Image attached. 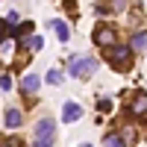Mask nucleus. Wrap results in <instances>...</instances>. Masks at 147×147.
<instances>
[{
    "label": "nucleus",
    "mask_w": 147,
    "mask_h": 147,
    "mask_svg": "<svg viewBox=\"0 0 147 147\" xmlns=\"http://www.w3.org/2000/svg\"><path fill=\"white\" fill-rule=\"evenodd\" d=\"M94 68H97V59H94V56H71V59H68V74H71V77H77V80L91 77Z\"/></svg>",
    "instance_id": "nucleus-1"
},
{
    "label": "nucleus",
    "mask_w": 147,
    "mask_h": 147,
    "mask_svg": "<svg viewBox=\"0 0 147 147\" xmlns=\"http://www.w3.org/2000/svg\"><path fill=\"white\" fill-rule=\"evenodd\" d=\"M129 56H132V47L129 44H118V47L109 50V62H112V65H127Z\"/></svg>",
    "instance_id": "nucleus-2"
},
{
    "label": "nucleus",
    "mask_w": 147,
    "mask_h": 147,
    "mask_svg": "<svg viewBox=\"0 0 147 147\" xmlns=\"http://www.w3.org/2000/svg\"><path fill=\"white\" fill-rule=\"evenodd\" d=\"M53 132H56V124L50 118H41L38 124H35V138H41V141H53Z\"/></svg>",
    "instance_id": "nucleus-3"
},
{
    "label": "nucleus",
    "mask_w": 147,
    "mask_h": 147,
    "mask_svg": "<svg viewBox=\"0 0 147 147\" xmlns=\"http://www.w3.org/2000/svg\"><path fill=\"white\" fill-rule=\"evenodd\" d=\"M94 41L100 44V47H109V44L115 41V32L109 30V27H97V32H94Z\"/></svg>",
    "instance_id": "nucleus-4"
},
{
    "label": "nucleus",
    "mask_w": 147,
    "mask_h": 147,
    "mask_svg": "<svg viewBox=\"0 0 147 147\" xmlns=\"http://www.w3.org/2000/svg\"><path fill=\"white\" fill-rule=\"evenodd\" d=\"M80 115H82V109H80L77 103H65V106H62V118H65V124L80 121Z\"/></svg>",
    "instance_id": "nucleus-5"
},
{
    "label": "nucleus",
    "mask_w": 147,
    "mask_h": 147,
    "mask_svg": "<svg viewBox=\"0 0 147 147\" xmlns=\"http://www.w3.org/2000/svg\"><path fill=\"white\" fill-rule=\"evenodd\" d=\"M38 85H41V80H38V77H35V74H27V77H24V80H21V88H24V91H27V94H32L35 88H38Z\"/></svg>",
    "instance_id": "nucleus-6"
},
{
    "label": "nucleus",
    "mask_w": 147,
    "mask_h": 147,
    "mask_svg": "<svg viewBox=\"0 0 147 147\" xmlns=\"http://www.w3.org/2000/svg\"><path fill=\"white\" fill-rule=\"evenodd\" d=\"M3 121H6V127H9V129H15V127L21 124V109H15V106L6 109V118H3Z\"/></svg>",
    "instance_id": "nucleus-7"
},
{
    "label": "nucleus",
    "mask_w": 147,
    "mask_h": 147,
    "mask_svg": "<svg viewBox=\"0 0 147 147\" xmlns=\"http://www.w3.org/2000/svg\"><path fill=\"white\" fill-rule=\"evenodd\" d=\"M129 112H132V115H144V112H147V94H138L136 100H132Z\"/></svg>",
    "instance_id": "nucleus-8"
},
{
    "label": "nucleus",
    "mask_w": 147,
    "mask_h": 147,
    "mask_svg": "<svg viewBox=\"0 0 147 147\" xmlns=\"http://www.w3.org/2000/svg\"><path fill=\"white\" fill-rule=\"evenodd\" d=\"M132 50H144V47H147V30H138L136 35H132Z\"/></svg>",
    "instance_id": "nucleus-9"
},
{
    "label": "nucleus",
    "mask_w": 147,
    "mask_h": 147,
    "mask_svg": "<svg viewBox=\"0 0 147 147\" xmlns=\"http://www.w3.org/2000/svg\"><path fill=\"white\" fill-rule=\"evenodd\" d=\"M50 24H53V30H56V35H59V41H68V38H71L68 24H62V21H50Z\"/></svg>",
    "instance_id": "nucleus-10"
},
{
    "label": "nucleus",
    "mask_w": 147,
    "mask_h": 147,
    "mask_svg": "<svg viewBox=\"0 0 147 147\" xmlns=\"http://www.w3.org/2000/svg\"><path fill=\"white\" fill-rule=\"evenodd\" d=\"M103 144H106V147H127V144H124V138L115 136V132H109V136L103 138Z\"/></svg>",
    "instance_id": "nucleus-11"
},
{
    "label": "nucleus",
    "mask_w": 147,
    "mask_h": 147,
    "mask_svg": "<svg viewBox=\"0 0 147 147\" xmlns=\"http://www.w3.org/2000/svg\"><path fill=\"white\" fill-rule=\"evenodd\" d=\"M47 82H50V85H59V82H62V71H47Z\"/></svg>",
    "instance_id": "nucleus-12"
},
{
    "label": "nucleus",
    "mask_w": 147,
    "mask_h": 147,
    "mask_svg": "<svg viewBox=\"0 0 147 147\" xmlns=\"http://www.w3.org/2000/svg\"><path fill=\"white\" fill-rule=\"evenodd\" d=\"M27 44H30V50H41V47H44V38H41V35H32Z\"/></svg>",
    "instance_id": "nucleus-13"
},
{
    "label": "nucleus",
    "mask_w": 147,
    "mask_h": 147,
    "mask_svg": "<svg viewBox=\"0 0 147 147\" xmlns=\"http://www.w3.org/2000/svg\"><path fill=\"white\" fill-rule=\"evenodd\" d=\"M0 88H3V91H9V88H12V80L6 77V74H3V77H0Z\"/></svg>",
    "instance_id": "nucleus-14"
},
{
    "label": "nucleus",
    "mask_w": 147,
    "mask_h": 147,
    "mask_svg": "<svg viewBox=\"0 0 147 147\" xmlns=\"http://www.w3.org/2000/svg\"><path fill=\"white\" fill-rule=\"evenodd\" d=\"M6 21H9V27H15V24H18V12H9V18H6Z\"/></svg>",
    "instance_id": "nucleus-15"
},
{
    "label": "nucleus",
    "mask_w": 147,
    "mask_h": 147,
    "mask_svg": "<svg viewBox=\"0 0 147 147\" xmlns=\"http://www.w3.org/2000/svg\"><path fill=\"white\" fill-rule=\"evenodd\" d=\"M112 6H115V9L121 12V9H127V0H112Z\"/></svg>",
    "instance_id": "nucleus-16"
},
{
    "label": "nucleus",
    "mask_w": 147,
    "mask_h": 147,
    "mask_svg": "<svg viewBox=\"0 0 147 147\" xmlns=\"http://www.w3.org/2000/svg\"><path fill=\"white\" fill-rule=\"evenodd\" d=\"M97 106H100V109H103V112H106V109H112V100H106V97H103V100H100V103H97Z\"/></svg>",
    "instance_id": "nucleus-17"
},
{
    "label": "nucleus",
    "mask_w": 147,
    "mask_h": 147,
    "mask_svg": "<svg viewBox=\"0 0 147 147\" xmlns=\"http://www.w3.org/2000/svg\"><path fill=\"white\" fill-rule=\"evenodd\" d=\"M3 35H6V27H3V24H0V47L6 44V41H3Z\"/></svg>",
    "instance_id": "nucleus-18"
},
{
    "label": "nucleus",
    "mask_w": 147,
    "mask_h": 147,
    "mask_svg": "<svg viewBox=\"0 0 147 147\" xmlns=\"http://www.w3.org/2000/svg\"><path fill=\"white\" fill-rule=\"evenodd\" d=\"M80 147H91V144H80Z\"/></svg>",
    "instance_id": "nucleus-19"
}]
</instances>
